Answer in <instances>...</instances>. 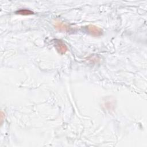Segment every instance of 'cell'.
Returning a JSON list of instances; mask_svg holds the SVG:
<instances>
[{
  "label": "cell",
  "instance_id": "cell-1",
  "mask_svg": "<svg viewBox=\"0 0 147 147\" xmlns=\"http://www.w3.org/2000/svg\"><path fill=\"white\" fill-rule=\"evenodd\" d=\"M55 47L57 49V51L61 54L65 53L67 50L68 48L65 44L60 40H55Z\"/></svg>",
  "mask_w": 147,
  "mask_h": 147
},
{
  "label": "cell",
  "instance_id": "cell-2",
  "mask_svg": "<svg viewBox=\"0 0 147 147\" xmlns=\"http://www.w3.org/2000/svg\"><path fill=\"white\" fill-rule=\"evenodd\" d=\"M87 30L91 35L94 36H100L102 33V30L100 28L93 25H89L87 26Z\"/></svg>",
  "mask_w": 147,
  "mask_h": 147
},
{
  "label": "cell",
  "instance_id": "cell-3",
  "mask_svg": "<svg viewBox=\"0 0 147 147\" xmlns=\"http://www.w3.org/2000/svg\"><path fill=\"white\" fill-rule=\"evenodd\" d=\"M55 27L59 31L67 32L69 30V26L64 23L60 21H56L54 24Z\"/></svg>",
  "mask_w": 147,
  "mask_h": 147
},
{
  "label": "cell",
  "instance_id": "cell-4",
  "mask_svg": "<svg viewBox=\"0 0 147 147\" xmlns=\"http://www.w3.org/2000/svg\"><path fill=\"white\" fill-rule=\"evenodd\" d=\"M16 13L18 14H21V15H30V14H33L34 13L30 10L24 9H20L17 11Z\"/></svg>",
  "mask_w": 147,
  "mask_h": 147
},
{
  "label": "cell",
  "instance_id": "cell-5",
  "mask_svg": "<svg viewBox=\"0 0 147 147\" xmlns=\"http://www.w3.org/2000/svg\"><path fill=\"white\" fill-rule=\"evenodd\" d=\"M1 122H2V121H3V115H4V114H3V111H1Z\"/></svg>",
  "mask_w": 147,
  "mask_h": 147
}]
</instances>
